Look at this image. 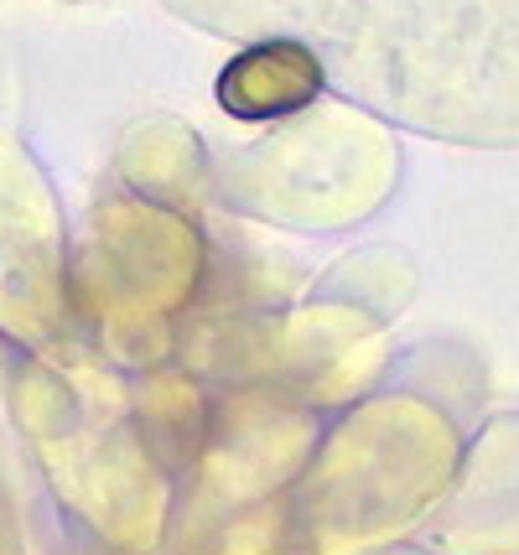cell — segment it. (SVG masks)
<instances>
[{"instance_id": "obj_1", "label": "cell", "mask_w": 519, "mask_h": 555, "mask_svg": "<svg viewBox=\"0 0 519 555\" xmlns=\"http://www.w3.org/2000/svg\"><path fill=\"white\" fill-rule=\"evenodd\" d=\"M322 83V57L312 52V42H291L275 37L260 48L239 52L219 78V104L239 120H275L291 115L301 104H312Z\"/></svg>"}]
</instances>
